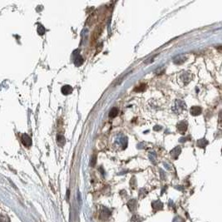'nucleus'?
Instances as JSON below:
<instances>
[{
	"instance_id": "10",
	"label": "nucleus",
	"mask_w": 222,
	"mask_h": 222,
	"mask_svg": "<svg viewBox=\"0 0 222 222\" xmlns=\"http://www.w3.org/2000/svg\"><path fill=\"white\" fill-rule=\"evenodd\" d=\"M207 144H208V141L205 140V139H200V140H199L198 142H197V145H198V146H200V147H205Z\"/></svg>"
},
{
	"instance_id": "11",
	"label": "nucleus",
	"mask_w": 222,
	"mask_h": 222,
	"mask_svg": "<svg viewBox=\"0 0 222 222\" xmlns=\"http://www.w3.org/2000/svg\"><path fill=\"white\" fill-rule=\"evenodd\" d=\"M0 222H10V219L6 215H0Z\"/></svg>"
},
{
	"instance_id": "5",
	"label": "nucleus",
	"mask_w": 222,
	"mask_h": 222,
	"mask_svg": "<svg viewBox=\"0 0 222 222\" xmlns=\"http://www.w3.org/2000/svg\"><path fill=\"white\" fill-rule=\"evenodd\" d=\"M177 128L178 130L181 132H185L186 131H187V124L185 122H179L177 124Z\"/></svg>"
},
{
	"instance_id": "12",
	"label": "nucleus",
	"mask_w": 222,
	"mask_h": 222,
	"mask_svg": "<svg viewBox=\"0 0 222 222\" xmlns=\"http://www.w3.org/2000/svg\"><path fill=\"white\" fill-rule=\"evenodd\" d=\"M146 89V84H141L139 86H137L136 88H135V91L136 92H142Z\"/></svg>"
},
{
	"instance_id": "8",
	"label": "nucleus",
	"mask_w": 222,
	"mask_h": 222,
	"mask_svg": "<svg viewBox=\"0 0 222 222\" xmlns=\"http://www.w3.org/2000/svg\"><path fill=\"white\" fill-rule=\"evenodd\" d=\"M180 153H181V148H180L179 146H177V147L174 148V150L171 152V156H172V157H174V155H175V157L174 158H177L178 155H179Z\"/></svg>"
},
{
	"instance_id": "16",
	"label": "nucleus",
	"mask_w": 222,
	"mask_h": 222,
	"mask_svg": "<svg viewBox=\"0 0 222 222\" xmlns=\"http://www.w3.org/2000/svg\"><path fill=\"white\" fill-rule=\"evenodd\" d=\"M69 194H70V191H68V195H67V196H68V200L69 198Z\"/></svg>"
},
{
	"instance_id": "15",
	"label": "nucleus",
	"mask_w": 222,
	"mask_h": 222,
	"mask_svg": "<svg viewBox=\"0 0 222 222\" xmlns=\"http://www.w3.org/2000/svg\"><path fill=\"white\" fill-rule=\"evenodd\" d=\"M95 164H96V156L94 155L93 157V158H92V161H91V166H93Z\"/></svg>"
},
{
	"instance_id": "13",
	"label": "nucleus",
	"mask_w": 222,
	"mask_h": 222,
	"mask_svg": "<svg viewBox=\"0 0 222 222\" xmlns=\"http://www.w3.org/2000/svg\"><path fill=\"white\" fill-rule=\"evenodd\" d=\"M58 141L60 145H63L65 142V138L64 136H58Z\"/></svg>"
},
{
	"instance_id": "9",
	"label": "nucleus",
	"mask_w": 222,
	"mask_h": 222,
	"mask_svg": "<svg viewBox=\"0 0 222 222\" xmlns=\"http://www.w3.org/2000/svg\"><path fill=\"white\" fill-rule=\"evenodd\" d=\"M117 113H118V109L116 107H113V108H111V111L109 112V117H115L117 115Z\"/></svg>"
},
{
	"instance_id": "7",
	"label": "nucleus",
	"mask_w": 222,
	"mask_h": 222,
	"mask_svg": "<svg viewBox=\"0 0 222 222\" xmlns=\"http://www.w3.org/2000/svg\"><path fill=\"white\" fill-rule=\"evenodd\" d=\"M83 63V58L81 57V55L77 54L75 58V60H74V64L76 65L77 67H79Z\"/></svg>"
},
{
	"instance_id": "3",
	"label": "nucleus",
	"mask_w": 222,
	"mask_h": 222,
	"mask_svg": "<svg viewBox=\"0 0 222 222\" xmlns=\"http://www.w3.org/2000/svg\"><path fill=\"white\" fill-rule=\"evenodd\" d=\"M72 88L71 87V86H69V85H65V86H63V88H62V93H63V95H68V94H71L72 93Z\"/></svg>"
},
{
	"instance_id": "2",
	"label": "nucleus",
	"mask_w": 222,
	"mask_h": 222,
	"mask_svg": "<svg viewBox=\"0 0 222 222\" xmlns=\"http://www.w3.org/2000/svg\"><path fill=\"white\" fill-rule=\"evenodd\" d=\"M110 211L109 210H107V209H106V208H102V211H101V216H100V217H101V219L102 220H104V221H106V220H107L109 217H110Z\"/></svg>"
},
{
	"instance_id": "14",
	"label": "nucleus",
	"mask_w": 222,
	"mask_h": 222,
	"mask_svg": "<svg viewBox=\"0 0 222 222\" xmlns=\"http://www.w3.org/2000/svg\"><path fill=\"white\" fill-rule=\"evenodd\" d=\"M38 33L40 34V35H42L44 33H45V29L42 26V25H40L39 27H38Z\"/></svg>"
},
{
	"instance_id": "4",
	"label": "nucleus",
	"mask_w": 222,
	"mask_h": 222,
	"mask_svg": "<svg viewBox=\"0 0 222 222\" xmlns=\"http://www.w3.org/2000/svg\"><path fill=\"white\" fill-rule=\"evenodd\" d=\"M191 113L193 116H198L201 113V108L200 106H192L191 108Z\"/></svg>"
},
{
	"instance_id": "6",
	"label": "nucleus",
	"mask_w": 222,
	"mask_h": 222,
	"mask_svg": "<svg viewBox=\"0 0 222 222\" xmlns=\"http://www.w3.org/2000/svg\"><path fill=\"white\" fill-rule=\"evenodd\" d=\"M128 208L131 211H133L136 209V200H131L128 202Z\"/></svg>"
},
{
	"instance_id": "1",
	"label": "nucleus",
	"mask_w": 222,
	"mask_h": 222,
	"mask_svg": "<svg viewBox=\"0 0 222 222\" xmlns=\"http://www.w3.org/2000/svg\"><path fill=\"white\" fill-rule=\"evenodd\" d=\"M22 142L25 146H30L32 145V140L27 134H24L22 136Z\"/></svg>"
}]
</instances>
